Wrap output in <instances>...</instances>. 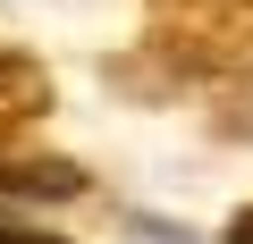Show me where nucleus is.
I'll list each match as a JSON object with an SVG mask.
<instances>
[{
  "label": "nucleus",
  "mask_w": 253,
  "mask_h": 244,
  "mask_svg": "<svg viewBox=\"0 0 253 244\" xmlns=\"http://www.w3.org/2000/svg\"><path fill=\"white\" fill-rule=\"evenodd\" d=\"M0 194H9V202H68V194H84V169L59 160V152L0 143Z\"/></svg>",
  "instance_id": "nucleus-1"
},
{
  "label": "nucleus",
  "mask_w": 253,
  "mask_h": 244,
  "mask_svg": "<svg viewBox=\"0 0 253 244\" xmlns=\"http://www.w3.org/2000/svg\"><path fill=\"white\" fill-rule=\"evenodd\" d=\"M42 118H51V68L0 42V143H17L26 127H42Z\"/></svg>",
  "instance_id": "nucleus-2"
},
{
  "label": "nucleus",
  "mask_w": 253,
  "mask_h": 244,
  "mask_svg": "<svg viewBox=\"0 0 253 244\" xmlns=\"http://www.w3.org/2000/svg\"><path fill=\"white\" fill-rule=\"evenodd\" d=\"M219 244H253V202H245V210L228 219V236H219Z\"/></svg>",
  "instance_id": "nucleus-5"
},
{
  "label": "nucleus",
  "mask_w": 253,
  "mask_h": 244,
  "mask_svg": "<svg viewBox=\"0 0 253 244\" xmlns=\"http://www.w3.org/2000/svg\"><path fill=\"white\" fill-rule=\"evenodd\" d=\"M0 244H68V236H51V227H26V219H0Z\"/></svg>",
  "instance_id": "nucleus-4"
},
{
  "label": "nucleus",
  "mask_w": 253,
  "mask_h": 244,
  "mask_svg": "<svg viewBox=\"0 0 253 244\" xmlns=\"http://www.w3.org/2000/svg\"><path fill=\"white\" fill-rule=\"evenodd\" d=\"M219 135H253V76H236L219 93Z\"/></svg>",
  "instance_id": "nucleus-3"
}]
</instances>
